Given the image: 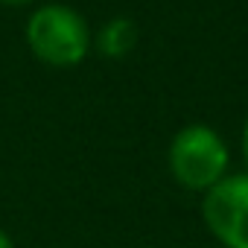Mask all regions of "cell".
<instances>
[{
  "instance_id": "6da1fadb",
  "label": "cell",
  "mask_w": 248,
  "mask_h": 248,
  "mask_svg": "<svg viewBox=\"0 0 248 248\" xmlns=\"http://www.w3.org/2000/svg\"><path fill=\"white\" fill-rule=\"evenodd\" d=\"M24 38L30 53L56 70L79 67L93 50V30L88 18L67 3H44L30 12Z\"/></svg>"
},
{
  "instance_id": "7a4b0ae2",
  "label": "cell",
  "mask_w": 248,
  "mask_h": 248,
  "mask_svg": "<svg viewBox=\"0 0 248 248\" xmlns=\"http://www.w3.org/2000/svg\"><path fill=\"white\" fill-rule=\"evenodd\" d=\"M167 170L178 187L202 196L231 172V146L219 129L187 123L167 146Z\"/></svg>"
},
{
  "instance_id": "3957f363",
  "label": "cell",
  "mask_w": 248,
  "mask_h": 248,
  "mask_svg": "<svg viewBox=\"0 0 248 248\" xmlns=\"http://www.w3.org/2000/svg\"><path fill=\"white\" fill-rule=\"evenodd\" d=\"M202 222L222 248H248V172H228L202 193Z\"/></svg>"
},
{
  "instance_id": "277c9868",
  "label": "cell",
  "mask_w": 248,
  "mask_h": 248,
  "mask_svg": "<svg viewBox=\"0 0 248 248\" xmlns=\"http://www.w3.org/2000/svg\"><path fill=\"white\" fill-rule=\"evenodd\" d=\"M138 41H140V27H138V21H132L126 15H114V18L102 21L93 32V50L108 62H120V59L132 56Z\"/></svg>"
},
{
  "instance_id": "5b68a950",
  "label": "cell",
  "mask_w": 248,
  "mask_h": 248,
  "mask_svg": "<svg viewBox=\"0 0 248 248\" xmlns=\"http://www.w3.org/2000/svg\"><path fill=\"white\" fill-rule=\"evenodd\" d=\"M239 152H242L245 172H248V114H245V120H242V132H239Z\"/></svg>"
},
{
  "instance_id": "8992f818",
  "label": "cell",
  "mask_w": 248,
  "mask_h": 248,
  "mask_svg": "<svg viewBox=\"0 0 248 248\" xmlns=\"http://www.w3.org/2000/svg\"><path fill=\"white\" fill-rule=\"evenodd\" d=\"M35 0H0V6H9V9H21V6H32Z\"/></svg>"
},
{
  "instance_id": "52a82bcc",
  "label": "cell",
  "mask_w": 248,
  "mask_h": 248,
  "mask_svg": "<svg viewBox=\"0 0 248 248\" xmlns=\"http://www.w3.org/2000/svg\"><path fill=\"white\" fill-rule=\"evenodd\" d=\"M0 248H15V242H12V236L3 231V228H0Z\"/></svg>"
}]
</instances>
